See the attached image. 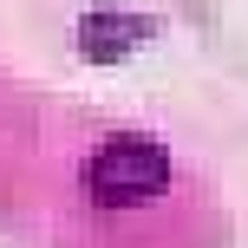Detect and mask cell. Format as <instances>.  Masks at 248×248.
I'll return each instance as SVG.
<instances>
[{
  "mask_svg": "<svg viewBox=\"0 0 248 248\" xmlns=\"http://www.w3.org/2000/svg\"><path fill=\"white\" fill-rule=\"evenodd\" d=\"M163 183H170V157L157 144H144V137H111L85 163V196L105 202V209L150 202V196H163Z\"/></svg>",
  "mask_w": 248,
  "mask_h": 248,
  "instance_id": "obj_1",
  "label": "cell"
},
{
  "mask_svg": "<svg viewBox=\"0 0 248 248\" xmlns=\"http://www.w3.org/2000/svg\"><path fill=\"white\" fill-rule=\"evenodd\" d=\"M137 39H150V20H144V13L98 7V13L78 20V52H85V59H124Z\"/></svg>",
  "mask_w": 248,
  "mask_h": 248,
  "instance_id": "obj_2",
  "label": "cell"
}]
</instances>
